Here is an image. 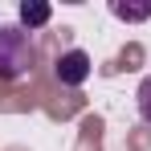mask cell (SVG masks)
I'll return each instance as SVG.
<instances>
[{"instance_id":"3957f363","label":"cell","mask_w":151,"mask_h":151,"mask_svg":"<svg viewBox=\"0 0 151 151\" xmlns=\"http://www.w3.org/2000/svg\"><path fill=\"white\" fill-rule=\"evenodd\" d=\"M17 17H21V29H41L53 17V8L45 4V0H25V4L17 8Z\"/></svg>"},{"instance_id":"277c9868","label":"cell","mask_w":151,"mask_h":151,"mask_svg":"<svg viewBox=\"0 0 151 151\" xmlns=\"http://www.w3.org/2000/svg\"><path fill=\"white\" fill-rule=\"evenodd\" d=\"M110 12L119 17V21H151V0H143V4H131V0H114L110 4Z\"/></svg>"},{"instance_id":"5b68a950","label":"cell","mask_w":151,"mask_h":151,"mask_svg":"<svg viewBox=\"0 0 151 151\" xmlns=\"http://www.w3.org/2000/svg\"><path fill=\"white\" fill-rule=\"evenodd\" d=\"M135 102H139V114H143V123H151V74L139 82V94H135Z\"/></svg>"},{"instance_id":"7a4b0ae2","label":"cell","mask_w":151,"mask_h":151,"mask_svg":"<svg viewBox=\"0 0 151 151\" xmlns=\"http://www.w3.org/2000/svg\"><path fill=\"white\" fill-rule=\"evenodd\" d=\"M90 70H94V61H90L86 49H65L57 57V82L61 86H82L90 78Z\"/></svg>"},{"instance_id":"6da1fadb","label":"cell","mask_w":151,"mask_h":151,"mask_svg":"<svg viewBox=\"0 0 151 151\" xmlns=\"http://www.w3.org/2000/svg\"><path fill=\"white\" fill-rule=\"evenodd\" d=\"M37 61V45L21 25H0V78L4 82H17L25 78Z\"/></svg>"}]
</instances>
